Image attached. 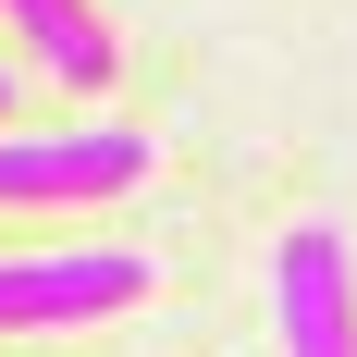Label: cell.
<instances>
[{"label": "cell", "mask_w": 357, "mask_h": 357, "mask_svg": "<svg viewBox=\"0 0 357 357\" xmlns=\"http://www.w3.org/2000/svg\"><path fill=\"white\" fill-rule=\"evenodd\" d=\"M148 284H160V259H136V247H25V259H0V333L123 321Z\"/></svg>", "instance_id": "6da1fadb"}, {"label": "cell", "mask_w": 357, "mask_h": 357, "mask_svg": "<svg viewBox=\"0 0 357 357\" xmlns=\"http://www.w3.org/2000/svg\"><path fill=\"white\" fill-rule=\"evenodd\" d=\"M0 123H13V62H0Z\"/></svg>", "instance_id": "5b68a950"}, {"label": "cell", "mask_w": 357, "mask_h": 357, "mask_svg": "<svg viewBox=\"0 0 357 357\" xmlns=\"http://www.w3.org/2000/svg\"><path fill=\"white\" fill-rule=\"evenodd\" d=\"M136 185H148L136 123H62V136L0 123V210H86V197H136Z\"/></svg>", "instance_id": "7a4b0ae2"}, {"label": "cell", "mask_w": 357, "mask_h": 357, "mask_svg": "<svg viewBox=\"0 0 357 357\" xmlns=\"http://www.w3.org/2000/svg\"><path fill=\"white\" fill-rule=\"evenodd\" d=\"M271 321H284V357H357V259L333 222H296L271 247Z\"/></svg>", "instance_id": "3957f363"}, {"label": "cell", "mask_w": 357, "mask_h": 357, "mask_svg": "<svg viewBox=\"0 0 357 357\" xmlns=\"http://www.w3.org/2000/svg\"><path fill=\"white\" fill-rule=\"evenodd\" d=\"M0 13H13V37H25V62L62 74V86H111V74H123L99 0H0Z\"/></svg>", "instance_id": "277c9868"}]
</instances>
